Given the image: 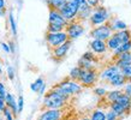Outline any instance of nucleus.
I'll return each instance as SVG.
<instances>
[{
	"label": "nucleus",
	"mask_w": 131,
	"mask_h": 120,
	"mask_svg": "<svg viewBox=\"0 0 131 120\" xmlns=\"http://www.w3.org/2000/svg\"><path fill=\"white\" fill-rule=\"evenodd\" d=\"M5 107H6V101H5V99L0 97V111L3 112L5 109Z\"/></svg>",
	"instance_id": "nucleus-40"
},
{
	"label": "nucleus",
	"mask_w": 131,
	"mask_h": 120,
	"mask_svg": "<svg viewBox=\"0 0 131 120\" xmlns=\"http://www.w3.org/2000/svg\"><path fill=\"white\" fill-rule=\"evenodd\" d=\"M8 22H10V27H11L12 34H13V36L16 37L17 36V24H16L15 16H13V12L12 11H10V15H8Z\"/></svg>",
	"instance_id": "nucleus-28"
},
{
	"label": "nucleus",
	"mask_w": 131,
	"mask_h": 120,
	"mask_svg": "<svg viewBox=\"0 0 131 120\" xmlns=\"http://www.w3.org/2000/svg\"><path fill=\"white\" fill-rule=\"evenodd\" d=\"M58 11L68 22H72V20L77 19V15H78L80 10H78V5L75 0H66L65 4L60 6Z\"/></svg>",
	"instance_id": "nucleus-4"
},
{
	"label": "nucleus",
	"mask_w": 131,
	"mask_h": 120,
	"mask_svg": "<svg viewBox=\"0 0 131 120\" xmlns=\"http://www.w3.org/2000/svg\"><path fill=\"white\" fill-rule=\"evenodd\" d=\"M110 108L118 115V119H123L124 116L129 113L126 109H125L120 103H118V102H112V103L110 104Z\"/></svg>",
	"instance_id": "nucleus-17"
},
{
	"label": "nucleus",
	"mask_w": 131,
	"mask_h": 120,
	"mask_svg": "<svg viewBox=\"0 0 131 120\" xmlns=\"http://www.w3.org/2000/svg\"><path fill=\"white\" fill-rule=\"evenodd\" d=\"M64 30H65V27H61L58 24H48L47 27V32H59Z\"/></svg>",
	"instance_id": "nucleus-31"
},
{
	"label": "nucleus",
	"mask_w": 131,
	"mask_h": 120,
	"mask_svg": "<svg viewBox=\"0 0 131 120\" xmlns=\"http://www.w3.org/2000/svg\"><path fill=\"white\" fill-rule=\"evenodd\" d=\"M88 1V4L90 5L93 8H95V7H97L100 5V0H87Z\"/></svg>",
	"instance_id": "nucleus-39"
},
{
	"label": "nucleus",
	"mask_w": 131,
	"mask_h": 120,
	"mask_svg": "<svg viewBox=\"0 0 131 120\" xmlns=\"http://www.w3.org/2000/svg\"><path fill=\"white\" fill-rule=\"evenodd\" d=\"M18 113H20L23 111V107H24V100H23V96H19V99H18Z\"/></svg>",
	"instance_id": "nucleus-36"
},
{
	"label": "nucleus",
	"mask_w": 131,
	"mask_h": 120,
	"mask_svg": "<svg viewBox=\"0 0 131 120\" xmlns=\"http://www.w3.org/2000/svg\"><path fill=\"white\" fill-rule=\"evenodd\" d=\"M124 94L131 96V82H127V83L124 85Z\"/></svg>",
	"instance_id": "nucleus-35"
},
{
	"label": "nucleus",
	"mask_w": 131,
	"mask_h": 120,
	"mask_svg": "<svg viewBox=\"0 0 131 120\" xmlns=\"http://www.w3.org/2000/svg\"><path fill=\"white\" fill-rule=\"evenodd\" d=\"M69 40V36L66 31H59V32H47L46 34V42L49 46V48L58 47L60 44H63L64 42H66Z\"/></svg>",
	"instance_id": "nucleus-7"
},
{
	"label": "nucleus",
	"mask_w": 131,
	"mask_h": 120,
	"mask_svg": "<svg viewBox=\"0 0 131 120\" xmlns=\"http://www.w3.org/2000/svg\"><path fill=\"white\" fill-rule=\"evenodd\" d=\"M46 1H47V5L49 6V10H51V8H53V10H59V7L65 4L66 0H46Z\"/></svg>",
	"instance_id": "nucleus-26"
},
{
	"label": "nucleus",
	"mask_w": 131,
	"mask_h": 120,
	"mask_svg": "<svg viewBox=\"0 0 131 120\" xmlns=\"http://www.w3.org/2000/svg\"><path fill=\"white\" fill-rule=\"evenodd\" d=\"M6 94H7V91H6V89H5L4 84L0 83V97L5 99V97H6Z\"/></svg>",
	"instance_id": "nucleus-38"
},
{
	"label": "nucleus",
	"mask_w": 131,
	"mask_h": 120,
	"mask_svg": "<svg viewBox=\"0 0 131 120\" xmlns=\"http://www.w3.org/2000/svg\"><path fill=\"white\" fill-rule=\"evenodd\" d=\"M110 25H111V28H112V30H113V32L127 29V24L125 23V22H123V20H120V19H114L112 23H110Z\"/></svg>",
	"instance_id": "nucleus-20"
},
{
	"label": "nucleus",
	"mask_w": 131,
	"mask_h": 120,
	"mask_svg": "<svg viewBox=\"0 0 131 120\" xmlns=\"http://www.w3.org/2000/svg\"><path fill=\"white\" fill-rule=\"evenodd\" d=\"M71 44H72V40L69 39L66 42H64L63 44H60L58 47H54L52 48V55L56 60H61L64 59L66 54H68L69 49L71 48Z\"/></svg>",
	"instance_id": "nucleus-9"
},
{
	"label": "nucleus",
	"mask_w": 131,
	"mask_h": 120,
	"mask_svg": "<svg viewBox=\"0 0 131 120\" xmlns=\"http://www.w3.org/2000/svg\"><path fill=\"white\" fill-rule=\"evenodd\" d=\"M115 102L120 103L125 109H126L127 112H130V109H131V96H129V95H126V94H124L123 92V94L119 96V99L115 101Z\"/></svg>",
	"instance_id": "nucleus-19"
},
{
	"label": "nucleus",
	"mask_w": 131,
	"mask_h": 120,
	"mask_svg": "<svg viewBox=\"0 0 131 120\" xmlns=\"http://www.w3.org/2000/svg\"><path fill=\"white\" fill-rule=\"evenodd\" d=\"M5 5H6V1L5 0H0V10H5Z\"/></svg>",
	"instance_id": "nucleus-43"
},
{
	"label": "nucleus",
	"mask_w": 131,
	"mask_h": 120,
	"mask_svg": "<svg viewBox=\"0 0 131 120\" xmlns=\"http://www.w3.org/2000/svg\"><path fill=\"white\" fill-rule=\"evenodd\" d=\"M48 24H58V25H61V27H65L69 24V22L60 13L58 10H53L51 8L49 10V19H48Z\"/></svg>",
	"instance_id": "nucleus-11"
},
{
	"label": "nucleus",
	"mask_w": 131,
	"mask_h": 120,
	"mask_svg": "<svg viewBox=\"0 0 131 120\" xmlns=\"http://www.w3.org/2000/svg\"><path fill=\"white\" fill-rule=\"evenodd\" d=\"M75 1L77 3V5H78V10H80V11H87V10L93 8L90 5L88 4L87 0H75ZM80 11H78V12H80Z\"/></svg>",
	"instance_id": "nucleus-30"
},
{
	"label": "nucleus",
	"mask_w": 131,
	"mask_h": 120,
	"mask_svg": "<svg viewBox=\"0 0 131 120\" xmlns=\"http://www.w3.org/2000/svg\"><path fill=\"white\" fill-rule=\"evenodd\" d=\"M5 101H6V106L11 109L12 114L16 116L17 114H18V104H17V102H16V99L13 97L12 94L7 92V94H6V97H5Z\"/></svg>",
	"instance_id": "nucleus-16"
},
{
	"label": "nucleus",
	"mask_w": 131,
	"mask_h": 120,
	"mask_svg": "<svg viewBox=\"0 0 131 120\" xmlns=\"http://www.w3.org/2000/svg\"><path fill=\"white\" fill-rule=\"evenodd\" d=\"M114 64L120 70L129 66V65H131V52H124V53H120L119 55H117L115 56Z\"/></svg>",
	"instance_id": "nucleus-14"
},
{
	"label": "nucleus",
	"mask_w": 131,
	"mask_h": 120,
	"mask_svg": "<svg viewBox=\"0 0 131 120\" xmlns=\"http://www.w3.org/2000/svg\"><path fill=\"white\" fill-rule=\"evenodd\" d=\"M106 120H119V119H118V115L112 109H110L108 112H106Z\"/></svg>",
	"instance_id": "nucleus-34"
},
{
	"label": "nucleus",
	"mask_w": 131,
	"mask_h": 120,
	"mask_svg": "<svg viewBox=\"0 0 131 120\" xmlns=\"http://www.w3.org/2000/svg\"><path fill=\"white\" fill-rule=\"evenodd\" d=\"M94 94L97 95L99 97H103V96H106V94H107V90L105 88H95L94 89Z\"/></svg>",
	"instance_id": "nucleus-33"
},
{
	"label": "nucleus",
	"mask_w": 131,
	"mask_h": 120,
	"mask_svg": "<svg viewBox=\"0 0 131 120\" xmlns=\"http://www.w3.org/2000/svg\"><path fill=\"white\" fill-rule=\"evenodd\" d=\"M123 94V91H120V90H113V91H108L106 94V100L108 102H115V101L119 99V96Z\"/></svg>",
	"instance_id": "nucleus-24"
},
{
	"label": "nucleus",
	"mask_w": 131,
	"mask_h": 120,
	"mask_svg": "<svg viewBox=\"0 0 131 120\" xmlns=\"http://www.w3.org/2000/svg\"><path fill=\"white\" fill-rule=\"evenodd\" d=\"M106 44H107V48H108V49L113 52V51H115V49H117V48H118L120 44H122V42H120V40L118 39L117 34H115V32H113L111 37H110V39L106 41Z\"/></svg>",
	"instance_id": "nucleus-18"
},
{
	"label": "nucleus",
	"mask_w": 131,
	"mask_h": 120,
	"mask_svg": "<svg viewBox=\"0 0 131 120\" xmlns=\"http://www.w3.org/2000/svg\"><path fill=\"white\" fill-rule=\"evenodd\" d=\"M69 96L64 95L60 91H58L56 88H52L51 91H48L45 95L43 99V108H51V109H57V108H63L68 103Z\"/></svg>",
	"instance_id": "nucleus-1"
},
{
	"label": "nucleus",
	"mask_w": 131,
	"mask_h": 120,
	"mask_svg": "<svg viewBox=\"0 0 131 120\" xmlns=\"http://www.w3.org/2000/svg\"><path fill=\"white\" fill-rule=\"evenodd\" d=\"M113 34L110 23H105L97 27H94L90 31V36L93 39H97V40H102V41H107Z\"/></svg>",
	"instance_id": "nucleus-5"
},
{
	"label": "nucleus",
	"mask_w": 131,
	"mask_h": 120,
	"mask_svg": "<svg viewBox=\"0 0 131 120\" xmlns=\"http://www.w3.org/2000/svg\"><path fill=\"white\" fill-rule=\"evenodd\" d=\"M45 90H46V83H45L41 87V89L39 90V92H37V94H40V95H43V94H45Z\"/></svg>",
	"instance_id": "nucleus-42"
},
{
	"label": "nucleus",
	"mask_w": 131,
	"mask_h": 120,
	"mask_svg": "<svg viewBox=\"0 0 131 120\" xmlns=\"http://www.w3.org/2000/svg\"><path fill=\"white\" fill-rule=\"evenodd\" d=\"M53 88H56L58 91H60L61 94L66 96H72V95H76V94H80L82 91V89L83 87L81 85V83L78 80H72V79H65L63 82H60L56 85V87H53Z\"/></svg>",
	"instance_id": "nucleus-2"
},
{
	"label": "nucleus",
	"mask_w": 131,
	"mask_h": 120,
	"mask_svg": "<svg viewBox=\"0 0 131 120\" xmlns=\"http://www.w3.org/2000/svg\"><path fill=\"white\" fill-rule=\"evenodd\" d=\"M118 36V39L120 40L122 43L124 42H127V41L131 40V31L129 29H125V30H119V31H114Z\"/></svg>",
	"instance_id": "nucleus-21"
},
{
	"label": "nucleus",
	"mask_w": 131,
	"mask_h": 120,
	"mask_svg": "<svg viewBox=\"0 0 131 120\" xmlns=\"http://www.w3.org/2000/svg\"><path fill=\"white\" fill-rule=\"evenodd\" d=\"M81 120H90V119H89V118H82Z\"/></svg>",
	"instance_id": "nucleus-46"
},
{
	"label": "nucleus",
	"mask_w": 131,
	"mask_h": 120,
	"mask_svg": "<svg viewBox=\"0 0 131 120\" xmlns=\"http://www.w3.org/2000/svg\"><path fill=\"white\" fill-rule=\"evenodd\" d=\"M65 31H66L70 40H75V39H78L80 36L83 35L84 27L81 20L75 19V20H72V22H69V24L66 25V28H65Z\"/></svg>",
	"instance_id": "nucleus-8"
},
{
	"label": "nucleus",
	"mask_w": 131,
	"mask_h": 120,
	"mask_svg": "<svg viewBox=\"0 0 131 120\" xmlns=\"http://www.w3.org/2000/svg\"><path fill=\"white\" fill-rule=\"evenodd\" d=\"M0 120H3V119H0Z\"/></svg>",
	"instance_id": "nucleus-48"
},
{
	"label": "nucleus",
	"mask_w": 131,
	"mask_h": 120,
	"mask_svg": "<svg viewBox=\"0 0 131 120\" xmlns=\"http://www.w3.org/2000/svg\"><path fill=\"white\" fill-rule=\"evenodd\" d=\"M78 66L83 70H90V68H94V61H91L89 59H85V58H81L80 61H78Z\"/></svg>",
	"instance_id": "nucleus-23"
},
{
	"label": "nucleus",
	"mask_w": 131,
	"mask_h": 120,
	"mask_svg": "<svg viewBox=\"0 0 131 120\" xmlns=\"http://www.w3.org/2000/svg\"><path fill=\"white\" fill-rule=\"evenodd\" d=\"M81 72H82V68L80 66H75L73 68H71V71L69 73V78L72 80H78L81 76Z\"/></svg>",
	"instance_id": "nucleus-27"
},
{
	"label": "nucleus",
	"mask_w": 131,
	"mask_h": 120,
	"mask_svg": "<svg viewBox=\"0 0 131 120\" xmlns=\"http://www.w3.org/2000/svg\"><path fill=\"white\" fill-rule=\"evenodd\" d=\"M7 76L11 80L15 78V70H13L12 66H7Z\"/></svg>",
	"instance_id": "nucleus-37"
},
{
	"label": "nucleus",
	"mask_w": 131,
	"mask_h": 120,
	"mask_svg": "<svg viewBox=\"0 0 131 120\" xmlns=\"http://www.w3.org/2000/svg\"><path fill=\"white\" fill-rule=\"evenodd\" d=\"M122 71L118 66L115 64H113V65H110V66H107V67L105 68L101 73L99 75V77H100V79L101 80H105V82H108V80L111 79L112 77H114L117 73H119V72Z\"/></svg>",
	"instance_id": "nucleus-12"
},
{
	"label": "nucleus",
	"mask_w": 131,
	"mask_h": 120,
	"mask_svg": "<svg viewBox=\"0 0 131 120\" xmlns=\"http://www.w3.org/2000/svg\"><path fill=\"white\" fill-rule=\"evenodd\" d=\"M1 47H3V49H4L6 53H11V49H10V46H8V43H5V42H3V43H1Z\"/></svg>",
	"instance_id": "nucleus-41"
},
{
	"label": "nucleus",
	"mask_w": 131,
	"mask_h": 120,
	"mask_svg": "<svg viewBox=\"0 0 131 120\" xmlns=\"http://www.w3.org/2000/svg\"><path fill=\"white\" fill-rule=\"evenodd\" d=\"M5 15V10H0V17H3Z\"/></svg>",
	"instance_id": "nucleus-45"
},
{
	"label": "nucleus",
	"mask_w": 131,
	"mask_h": 120,
	"mask_svg": "<svg viewBox=\"0 0 131 120\" xmlns=\"http://www.w3.org/2000/svg\"><path fill=\"white\" fill-rule=\"evenodd\" d=\"M8 46H10V49H11V53H15V43L13 42H8Z\"/></svg>",
	"instance_id": "nucleus-44"
},
{
	"label": "nucleus",
	"mask_w": 131,
	"mask_h": 120,
	"mask_svg": "<svg viewBox=\"0 0 131 120\" xmlns=\"http://www.w3.org/2000/svg\"><path fill=\"white\" fill-rule=\"evenodd\" d=\"M89 46H90L91 52L94 53V54H103L108 49L107 44H106V41L97 40V39H93V41L90 42Z\"/></svg>",
	"instance_id": "nucleus-13"
},
{
	"label": "nucleus",
	"mask_w": 131,
	"mask_h": 120,
	"mask_svg": "<svg viewBox=\"0 0 131 120\" xmlns=\"http://www.w3.org/2000/svg\"><path fill=\"white\" fill-rule=\"evenodd\" d=\"M0 73H1V66H0Z\"/></svg>",
	"instance_id": "nucleus-47"
},
{
	"label": "nucleus",
	"mask_w": 131,
	"mask_h": 120,
	"mask_svg": "<svg viewBox=\"0 0 131 120\" xmlns=\"http://www.w3.org/2000/svg\"><path fill=\"white\" fill-rule=\"evenodd\" d=\"M130 51H131V40L127 41V42H124V43H122L119 47L115 49V51H113V55L117 56V55H119L120 53L130 52Z\"/></svg>",
	"instance_id": "nucleus-22"
},
{
	"label": "nucleus",
	"mask_w": 131,
	"mask_h": 120,
	"mask_svg": "<svg viewBox=\"0 0 131 120\" xmlns=\"http://www.w3.org/2000/svg\"><path fill=\"white\" fill-rule=\"evenodd\" d=\"M63 115V111L61 108H57V109H51V108H46L43 112L40 114L37 120H60Z\"/></svg>",
	"instance_id": "nucleus-10"
},
{
	"label": "nucleus",
	"mask_w": 131,
	"mask_h": 120,
	"mask_svg": "<svg viewBox=\"0 0 131 120\" xmlns=\"http://www.w3.org/2000/svg\"><path fill=\"white\" fill-rule=\"evenodd\" d=\"M90 120H106V112H103L102 109H95L91 113Z\"/></svg>",
	"instance_id": "nucleus-25"
},
{
	"label": "nucleus",
	"mask_w": 131,
	"mask_h": 120,
	"mask_svg": "<svg viewBox=\"0 0 131 120\" xmlns=\"http://www.w3.org/2000/svg\"><path fill=\"white\" fill-rule=\"evenodd\" d=\"M108 20H110V12L106 7H103L102 5H99L97 7L93 8L91 15L89 17V22H90L91 27H97V25L105 24Z\"/></svg>",
	"instance_id": "nucleus-3"
},
{
	"label": "nucleus",
	"mask_w": 131,
	"mask_h": 120,
	"mask_svg": "<svg viewBox=\"0 0 131 120\" xmlns=\"http://www.w3.org/2000/svg\"><path fill=\"white\" fill-rule=\"evenodd\" d=\"M108 83H110V85H112V87L119 88V87H124V85L127 83V80H126V78L124 77L123 73H122V71H120L119 73H117L114 77H112L111 79L108 80Z\"/></svg>",
	"instance_id": "nucleus-15"
},
{
	"label": "nucleus",
	"mask_w": 131,
	"mask_h": 120,
	"mask_svg": "<svg viewBox=\"0 0 131 120\" xmlns=\"http://www.w3.org/2000/svg\"><path fill=\"white\" fill-rule=\"evenodd\" d=\"M122 73L124 75V77L126 78L127 82H131V65L126 66V67L122 68Z\"/></svg>",
	"instance_id": "nucleus-32"
},
{
	"label": "nucleus",
	"mask_w": 131,
	"mask_h": 120,
	"mask_svg": "<svg viewBox=\"0 0 131 120\" xmlns=\"http://www.w3.org/2000/svg\"><path fill=\"white\" fill-rule=\"evenodd\" d=\"M99 78V75H97V71L95 68H90V70H83L82 68V72H81V76L78 78V82L81 83L82 87H93L94 84L96 83V80Z\"/></svg>",
	"instance_id": "nucleus-6"
},
{
	"label": "nucleus",
	"mask_w": 131,
	"mask_h": 120,
	"mask_svg": "<svg viewBox=\"0 0 131 120\" xmlns=\"http://www.w3.org/2000/svg\"><path fill=\"white\" fill-rule=\"evenodd\" d=\"M45 84V80L42 78H37V79L34 82V83L30 84V89H31L34 92H39V90L41 89V87Z\"/></svg>",
	"instance_id": "nucleus-29"
}]
</instances>
